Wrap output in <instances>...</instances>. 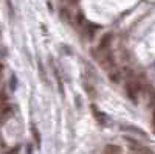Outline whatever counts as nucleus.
<instances>
[{
	"mask_svg": "<svg viewBox=\"0 0 155 154\" xmlns=\"http://www.w3.org/2000/svg\"><path fill=\"white\" fill-rule=\"evenodd\" d=\"M3 70H5V67H3V64L0 62V78H3Z\"/></svg>",
	"mask_w": 155,
	"mask_h": 154,
	"instance_id": "nucleus-6",
	"label": "nucleus"
},
{
	"mask_svg": "<svg viewBox=\"0 0 155 154\" xmlns=\"http://www.w3.org/2000/svg\"><path fill=\"white\" fill-rule=\"evenodd\" d=\"M141 87L143 86H141V83H140V80L137 78V76H134V73L130 76H127V80H126V94L134 103H138V97L141 94Z\"/></svg>",
	"mask_w": 155,
	"mask_h": 154,
	"instance_id": "nucleus-1",
	"label": "nucleus"
},
{
	"mask_svg": "<svg viewBox=\"0 0 155 154\" xmlns=\"http://www.w3.org/2000/svg\"><path fill=\"white\" fill-rule=\"evenodd\" d=\"M92 111H93V115H96V118H98V121H99V123H104V121H106V120H104L106 117H104V115H102V114L95 108V106H92Z\"/></svg>",
	"mask_w": 155,
	"mask_h": 154,
	"instance_id": "nucleus-4",
	"label": "nucleus"
},
{
	"mask_svg": "<svg viewBox=\"0 0 155 154\" xmlns=\"http://www.w3.org/2000/svg\"><path fill=\"white\" fill-rule=\"evenodd\" d=\"M104 154H121V148H120L118 145L110 143V145H107V146L104 148Z\"/></svg>",
	"mask_w": 155,
	"mask_h": 154,
	"instance_id": "nucleus-2",
	"label": "nucleus"
},
{
	"mask_svg": "<svg viewBox=\"0 0 155 154\" xmlns=\"http://www.w3.org/2000/svg\"><path fill=\"white\" fill-rule=\"evenodd\" d=\"M31 132H33V137H34L36 146L39 148V146H41V134H39V131H37V128H36V126H33V128H31Z\"/></svg>",
	"mask_w": 155,
	"mask_h": 154,
	"instance_id": "nucleus-3",
	"label": "nucleus"
},
{
	"mask_svg": "<svg viewBox=\"0 0 155 154\" xmlns=\"http://www.w3.org/2000/svg\"><path fill=\"white\" fill-rule=\"evenodd\" d=\"M17 151H19V148L16 146V148H12V149H11V151H9L8 154H17Z\"/></svg>",
	"mask_w": 155,
	"mask_h": 154,
	"instance_id": "nucleus-7",
	"label": "nucleus"
},
{
	"mask_svg": "<svg viewBox=\"0 0 155 154\" xmlns=\"http://www.w3.org/2000/svg\"><path fill=\"white\" fill-rule=\"evenodd\" d=\"M152 129L155 132V108L152 109Z\"/></svg>",
	"mask_w": 155,
	"mask_h": 154,
	"instance_id": "nucleus-5",
	"label": "nucleus"
}]
</instances>
